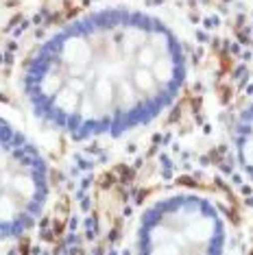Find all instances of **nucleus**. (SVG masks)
<instances>
[{
  "label": "nucleus",
  "mask_w": 253,
  "mask_h": 255,
  "mask_svg": "<svg viewBox=\"0 0 253 255\" xmlns=\"http://www.w3.org/2000/svg\"><path fill=\"white\" fill-rule=\"evenodd\" d=\"M183 79L175 33L129 7L66 24L28 59L22 77L33 112L74 137L118 135L151 123L175 101Z\"/></svg>",
  "instance_id": "nucleus-1"
},
{
  "label": "nucleus",
  "mask_w": 253,
  "mask_h": 255,
  "mask_svg": "<svg viewBox=\"0 0 253 255\" xmlns=\"http://www.w3.org/2000/svg\"><path fill=\"white\" fill-rule=\"evenodd\" d=\"M48 166L18 127L0 118V240L18 238L42 214Z\"/></svg>",
  "instance_id": "nucleus-3"
},
{
  "label": "nucleus",
  "mask_w": 253,
  "mask_h": 255,
  "mask_svg": "<svg viewBox=\"0 0 253 255\" xmlns=\"http://www.w3.org/2000/svg\"><path fill=\"white\" fill-rule=\"evenodd\" d=\"M236 157L243 170L253 179V103L243 112L238 125H236Z\"/></svg>",
  "instance_id": "nucleus-4"
},
{
  "label": "nucleus",
  "mask_w": 253,
  "mask_h": 255,
  "mask_svg": "<svg viewBox=\"0 0 253 255\" xmlns=\"http://www.w3.org/2000/svg\"><path fill=\"white\" fill-rule=\"evenodd\" d=\"M225 220L199 194H172L153 203L137 227V255H223Z\"/></svg>",
  "instance_id": "nucleus-2"
}]
</instances>
